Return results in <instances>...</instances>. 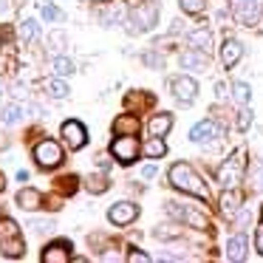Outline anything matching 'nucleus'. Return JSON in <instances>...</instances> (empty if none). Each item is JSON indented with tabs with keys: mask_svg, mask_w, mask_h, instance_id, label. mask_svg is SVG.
Segmentation results:
<instances>
[{
	"mask_svg": "<svg viewBox=\"0 0 263 263\" xmlns=\"http://www.w3.org/2000/svg\"><path fill=\"white\" fill-rule=\"evenodd\" d=\"M232 14L240 26H257L260 23V0H235Z\"/></svg>",
	"mask_w": 263,
	"mask_h": 263,
	"instance_id": "nucleus-7",
	"label": "nucleus"
},
{
	"mask_svg": "<svg viewBox=\"0 0 263 263\" xmlns=\"http://www.w3.org/2000/svg\"><path fill=\"white\" fill-rule=\"evenodd\" d=\"M46 93L51 99H63V97H68V82L63 80V77H54V80H48L46 82Z\"/></svg>",
	"mask_w": 263,
	"mask_h": 263,
	"instance_id": "nucleus-26",
	"label": "nucleus"
},
{
	"mask_svg": "<svg viewBox=\"0 0 263 263\" xmlns=\"http://www.w3.org/2000/svg\"><path fill=\"white\" fill-rule=\"evenodd\" d=\"M249 187L252 193H263V161L255 159L249 164Z\"/></svg>",
	"mask_w": 263,
	"mask_h": 263,
	"instance_id": "nucleus-23",
	"label": "nucleus"
},
{
	"mask_svg": "<svg viewBox=\"0 0 263 263\" xmlns=\"http://www.w3.org/2000/svg\"><path fill=\"white\" fill-rule=\"evenodd\" d=\"M127 17V12H125V6L122 3H116V0H110L108 6L99 12V20H102L105 26H114V23H122V20Z\"/></svg>",
	"mask_w": 263,
	"mask_h": 263,
	"instance_id": "nucleus-18",
	"label": "nucleus"
},
{
	"mask_svg": "<svg viewBox=\"0 0 263 263\" xmlns=\"http://www.w3.org/2000/svg\"><path fill=\"white\" fill-rule=\"evenodd\" d=\"M142 60H144V65H150V68H164V60H161L156 51H147Z\"/></svg>",
	"mask_w": 263,
	"mask_h": 263,
	"instance_id": "nucleus-35",
	"label": "nucleus"
},
{
	"mask_svg": "<svg viewBox=\"0 0 263 263\" xmlns=\"http://www.w3.org/2000/svg\"><path fill=\"white\" fill-rule=\"evenodd\" d=\"M178 6H181L187 14H198V12H204L206 0H178Z\"/></svg>",
	"mask_w": 263,
	"mask_h": 263,
	"instance_id": "nucleus-33",
	"label": "nucleus"
},
{
	"mask_svg": "<svg viewBox=\"0 0 263 263\" xmlns=\"http://www.w3.org/2000/svg\"><path fill=\"white\" fill-rule=\"evenodd\" d=\"M63 139H65V144H68V150H82L88 144L85 125H82V122H77V119L63 122Z\"/></svg>",
	"mask_w": 263,
	"mask_h": 263,
	"instance_id": "nucleus-9",
	"label": "nucleus"
},
{
	"mask_svg": "<svg viewBox=\"0 0 263 263\" xmlns=\"http://www.w3.org/2000/svg\"><path fill=\"white\" fill-rule=\"evenodd\" d=\"M255 249H257V252H260V255H263V223H260V227L255 229Z\"/></svg>",
	"mask_w": 263,
	"mask_h": 263,
	"instance_id": "nucleus-38",
	"label": "nucleus"
},
{
	"mask_svg": "<svg viewBox=\"0 0 263 263\" xmlns=\"http://www.w3.org/2000/svg\"><path fill=\"white\" fill-rule=\"evenodd\" d=\"M240 57H243V46H240L238 40H232V37H227V43L221 46V63H223V68H235Z\"/></svg>",
	"mask_w": 263,
	"mask_h": 263,
	"instance_id": "nucleus-15",
	"label": "nucleus"
},
{
	"mask_svg": "<svg viewBox=\"0 0 263 263\" xmlns=\"http://www.w3.org/2000/svg\"><path fill=\"white\" fill-rule=\"evenodd\" d=\"M170 184L176 190H181V193H190L195 195V198H210V193H206L204 181H201V176L193 170L190 164H184V161H178V164L170 167Z\"/></svg>",
	"mask_w": 263,
	"mask_h": 263,
	"instance_id": "nucleus-1",
	"label": "nucleus"
},
{
	"mask_svg": "<svg viewBox=\"0 0 263 263\" xmlns=\"http://www.w3.org/2000/svg\"><path fill=\"white\" fill-rule=\"evenodd\" d=\"M181 65L190 71H206L210 68V60H206V51H198V48H190V51L181 54Z\"/></svg>",
	"mask_w": 263,
	"mask_h": 263,
	"instance_id": "nucleus-16",
	"label": "nucleus"
},
{
	"mask_svg": "<svg viewBox=\"0 0 263 263\" xmlns=\"http://www.w3.org/2000/svg\"><path fill=\"white\" fill-rule=\"evenodd\" d=\"M51 71H54V77H71L77 71V65H74L71 57H54L51 60Z\"/></svg>",
	"mask_w": 263,
	"mask_h": 263,
	"instance_id": "nucleus-25",
	"label": "nucleus"
},
{
	"mask_svg": "<svg viewBox=\"0 0 263 263\" xmlns=\"http://www.w3.org/2000/svg\"><path fill=\"white\" fill-rule=\"evenodd\" d=\"M232 99L238 105H249L252 99V88L246 85V82H232Z\"/></svg>",
	"mask_w": 263,
	"mask_h": 263,
	"instance_id": "nucleus-30",
	"label": "nucleus"
},
{
	"mask_svg": "<svg viewBox=\"0 0 263 263\" xmlns=\"http://www.w3.org/2000/svg\"><path fill=\"white\" fill-rule=\"evenodd\" d=\"M127 260H130V263H136V260H139V263H147V260H150V257H147V255H144V252H136V249H133V252H130V255H127Z\"/></svg>",
	"mask_w": 263,
	"mask_h": 263,
	"instance_id": "nucleus-39",
	"label": "nucleus"
},
{
	"mask_svg": "<svg viewBox=\"0 0 263 263\" xmlns=\"http://www.w3.org/2000/svg\"><path fill=\"white\" fill-rule=\"evenodd\" d=\"M68 46V34H65V31H51V34H48V48H51V51H63V48Z\"/></svg>",
	"mask_w": 263,
	"mask_h": 263,
	"instance_id": "nucleus-31",
	"label": "nucleus"
},
{
	"mask_svg": "<svg viewBox=\"0 0 263 263\" xmlns=\"http://www.w3.org/2000/svg\"><path fill=\"white\" fill-rule=\"evenodd\" d=\"M108 187H110V181H108V176H105V173H93V176L88 178V190H91L93 195H102Z\"/></svg>",
	"mask_w": 263,
	"mask_h": 263,
	"instance_id": "nucleus-29",
	"label": "nucleus"
},
{
	"mask_svg": "<svg viewBox=\"0 0 263 263\" xmlns=\"http://www.w3.org/2000/svg\"><path fill=\"white\" fill-rule=\"evenodd\" d=\"M6 190V178H3V173H0V193Z\"/></svg>",
	"mask_w": 263,
	"mask_h": 263,
	"instance_id": "nucleus-43",
	"label": "nucleus"
},
{
	"mask_svg": "<svg viewBox=\"0 0 263 263\" xmlns=\"http://www.w3.org/2000/svg\"><path fill=\"white\" fill-rule=\"evenodd\" d=\"M0 119L6 122V125H17V122L23 119V105H17V102H9L6 108H3V114H0Z\"/></svg>",
	"mask_w": 263,
	"mask_h": 263,
	"instance_id": "nucleus-28",
	"label": "nucleus"
},
{
	"mask_svg": "<svg viewBox=\"0 0 263 263\" xmlns=\"http://www.w3.org/2000/svg\"><path fill=\"white\" fill-rule=\"evenodd\" d=\"M9 9V0H0V12H6Z\"/></svg>",
	"mask_w": 263,
	"mask_h": 263,
	"instance_id": "nucleus-44",
	"label": "nucleus"
},
{
	"mask_svg": "<svg viewBox=\"0 0 263 263\" xmlns=\"http://www.w3.org/2000/svg\"><path fill=\"white\" fill-rule=\"evenodd\" d=\"M215 97H218V99L227 97V85H223V82H218V85H215Z\"/></svg>",
	"mask_w": 263,
	"mask_h": 263,
	"instance_id": "nucleus-41",
	"label": "nucleus"
},
{
	"mask_svg": "<svg viewBox=\"0 0 263 263\" xmlns=\"http://www.w3.org/2000/svg\"><path fill=\"white\" fill-rule=\"evenodd\" d=\"M97 3H110V0H97Z\"/></svg>",
	"mask_w": 263,
	"mask_h": 263,
	"instance_id": "nucleus-45",
	"label": "nucleus"
},
{
	"mask_svg": "<svg viewBox=\"0 0 263 263\" xmlns=\"http://www.w3.org/2000/svg\"><path fill=\"white\" fill-rule=\"evenodd\" d=\"M40 12H43V17H46V20H57V17H60V12L51 6V3H43V9H40Z\"/></svg>",
	"mask_w": 263,
	"mask_h": 263,
	"instance_id": "nucleus-37",
	"label": "nucleus"
},
{
	"mask_svg": "<svg viewBox=\"0 0 263 263\" xmlns=\"http://www.w3.org/2000/svg\"><path fill=\"white\" fill-rule=\"evenodd\" d=\"M159 23V6L156 3H142L127 17V34H144Z\"/></svg>",
	"mask_w": 263,
	"mask_h": 263,
	"instance_id": "nucleus-3",
	"label": "nucleus"
},
{
	"mask_svg": "<svg viewBox=\"0 0 263 263\" xmlns=\"http://www.w3.org/2000/svg\"><path fill=\"white\" fill-rule=\"evenodd\" d=\"M0 252L6 257H23L26 255L23 232H20L17 221H12L9 215L0 218Z\"/></svg>",
	"mask_w": 263,
	"mask_h": 263,
	"instance_id": "nucleus-2",
	"label": "nucleus"
},
{
	"mask_svg": "<svg viewBox=\"0 0 263 263\" xmlns=\"http://www.w3.org/2000/svg\"><path fill=\"white\" fill-rule=\"evenodd\" d=\"M40 257L46 263H68L71 260V240H54V243H48Z\"/></svg>",
	"mask_w": 263,
	"mask_h": 263,
	"instance_id": "nucleus-13",
	"label": "nucleus"
},
{
	"mask_svg": "<svg viewBox=\"0 0 263 263\" xmlns=\"http://www.w3.org/2000/svg\"><path fill=\"white\" fill-rule=\"evenodd\" d=\"M17 181H29V170H17Z\"/></svg>",
	"mask_w": 263,
	"mask_h": 263,
	"instance_id": "nucleus-42",
	"label": "nucleus"
},
{
	"mask_svg": "<svg viewBox=\"0 0 263 263\" xmlns=\"http://www.w3.org/2000/svg\"><path fill=\"white\" fill-rule=\"evenodd\" d=\"M17 206L20 210H29V212L40 210L43 206V193H37V190H31V187H23L17 193Z\"/></svg>",
	"mask_w": 263,
	"mask_h": 263,
	"instance_id": "nucleus-17",
	"label": "nucleus"
},
{
	"mask_svg": "<svg viewBox=\"0 0 263 263\" xmlns=\"http://www.w3.org/2000/svg\"><path fill=\"white\" fill-rule=\"evenodd\" d=\"M187 46H193V48H198V51H206V54H210V51H212V34H210V29H195V31H190V34H187Z\"/></svg>",
	"mask_w": 263,
	"mask_h": 263,
	"instance_id": "nucleus-19",
	"label": "nucleus"
},
{
	"mask_svg": "<svg viewBox=\"0 0 263 263\" xmlns=\"http://www.w3.org/2000/svg\"><path fill=\"white\" fill-rule=\"evenodd\" d=\"M170 127H173V116L170 114H156L153 119H150L147 130H150V136H167Z\"/></svg>",
	"mask_w": 263,
	"mask_h": 263,
	"instance_id": "nucleus-21",
	"label": "nucleus"
},
{
	"mask_svg": "<svg viewBox=\"0 0 263 263\" xmlns=\"http://www.w3.org/2000/svg\"><path fill=\"white\" fill-rule=\"evenodd\" d=\"M139 127H142V122H139L136 114H119L114 119V133L116 136H136Z\"/></svg>",
	"mask_w": 263,
	"mask_h": 263,
	"instance_id": "nucleus-14",
	"label": "nucleus"
},
{
	"mask_svg": "<svg viewBox=\"0 0 263 263\" xmlns=\"http://www.w3.org/2000/svg\"><path fill=\"white\" fill-rule=\"evenodd\" d=\"M156 176V164H147V167H142V178H153Z\"/></svg>",
	"mask_w": 263,
	"mask_h": 263,
	"instance_id": "nucleus-40",
	"label": "nucleus"
},
{
	"mask_svg": "<svg viewBox=\"0 0 263 263\" xmlns=\"http://www.w3.org/2000/svg\"><path fill=\"white\" fill-rule=\"evenodd\" d=\"M142 150H144V156H147V159H161V156L167 153V144L161 142V136H153Z\"/></svg>",
	"mask_w": 263,
	"mask_h": 263,
	"instance_id": "nucleus-27",
	"label": "nucleus"
},
{
	"mask_svg": "<svg viewBox=\"0 0 263 263\" xmlns=\"http://www.w3.org/2000/svg\"><path fill=\"white\" fill-rule=\"evenodd\" d=\"M238 210H240V195L235 193L232 187H229L227 193L221 195V212H223V215H227V218H232V215H235V212H238Z\"/></svg>",
	"mask_w": 263,
	"mask_h": 263,
	"instance_id": "nucleus-22",
	"label": "nucleus"
},
{
	"mask_svg": "<svg viewBox=\"0 0 263 263\" xmlns=\"http://www.w3.org/2000/svg\"><path fill=\"white\" fill-rule=\"evenodd\" d=\"M243 156H246V150L238 147V150H235V153L221 164V170H218V184H221V187L229 190V187H235V184L240 181V176H243V164H246Z\"/></svg>",
	"mask_w": 263,
	"mask_h": 263,
	"instance_id": "nucleus-4",
	"label": "nucleus"
},
{
	"mask_svg": "<svg viewBox=\"0 0 263 263\" xmlns=\"http://www.w3.org/2000/svg\"><path fill=\"white\" fill-rule=\"evenodd\" d=\"M136 215H139V206L133 201H119V204H114L108 210V221L114 227H127V223L136 221Z\"/></svg>",
	"mask_w": 263,
	"mask_h": 263,
	"instance_id": "nucleus-11",
	"label": "nucleus"
},
{
	"mask_svg": "<svg viewBox=\"0 0 263 263\" xmlns=\"http://www.w3.org/2000/svg\"><path fill=\"white\" fill-rule=\"evenodd\" d=\"M249 125H252V110L243 105V108L238 110V130H249Z\"/></svg>",
	"mask_w": 263,
	"mask_h": 263,
	"instance_id": "nucleus-34",
	"label": "nucleus"
},
{
	"mask_svg": "<svg viewBox=\"0 0 263 263\" xmlns=\"http://www.w3.org/2000/svg\"><path fill=\"white\" fill-rule=\"evenodd\" d=\"M167 212H170L173 218H178V221H184L187 227H195V229H204L206 227V218L201 215V212L190 210V206L178 204V201H167Z\"/></svg>",
	"mask_w": 263,
	"mask_h": 263,
	"instance_id": "nucleus-10",
	"label": "nucleus"
},
{
	"mask_svg": "<svg viewBox=\"0 0 263 263\" xmlns=\"http://www.w3.org/2000/svg\"><path fill=\"white\" fill-rule=\"evenodd\" d=\"M153 235H156V238H161V240H173V238L181 235V227H156Z\"/></svg>",
	"mask_w": 263,
	"mask_h": 263,
	"instance_id": "nucleus-32",
	"label": "nucleus"
},
{
	"mask_svg": "<svg viewBox=\"0 0 263 263\" xmlns=\"http://www.w3.org/2000/svg\"><path fill=\"white\" fill-rule=\"evenodd\" d=\"M29 227H34L37 232H48V229H54V221H48V218H46V221H43V218H34Z\"/></svg>",
	"mask_w": 263,
	"mask_h": 263,
	"instance_id": "nucleus-36",
	"label": "nucleus"
},
{
	"mask_svg": "<svg viewBox=\"0 0 263 263\" xmlns=\"http://www.w3.org/2000/svg\"><path fill=\"white\" fill-rule=\"evenodd\" d=\"M170 91H173V97H176L181 105H193L195 97H198V82H195L193 77H173Z\"/></svg>",
	"mask_w": 263,
	"mask_h": 263,
	"instance_id": "nucleus-8",
	"label": "nucleus"
},
{
	"mask_svg": "<svg viewBox=\"0 0 263 263\" xmlns=\"http://www.w3.org/2000/svg\"><path fill=\"white\" fill-rule=\"evenodd\" d=\"M246 238L243 235H232V238L227 240V257L229 260H246Z\"/></svg>",
	"mask_w": 263,
	"mask_h": 263,
	"instance_id": "nucleus-20",
	"label": "nucleus"
},
{
	"mask_svg": "<svg viewBox=\"0 0 263 263\" xmlns=\"http://www.w3.org/2000/svg\"><path fill=\"white\" fill-rule=\"evenodd\" d=\"M218 136H221V127L210 119L198 122V125L190 130V142H195V144H210V142H215Z\"/></svg>",
	"mask_w": 263,
	"mask_h": 263,
	"instance_id": "nucleus-12",
	"label": "nucleus"
},
{
	"mask_svg": "<svg viewBox=\"0 0 263 263\" xmlns=\"http://www.w3.org/2000/svg\"><path fill=\"white\" fill-rule=\"evenodd\" d=\"M37 37H40V23H37V20H23V23H20V40H23V46L34 43Z\"/></svg>",
	"mask_w": 263,
	"mask_h": 263,
	"instance_id": "nucleus-24",
	"label": "nucleus"
},
{
	"mask_svg": "<svg viewBox=\"0 0 263 263\" xmlns=\"http://www.w3.org/2000/svg\"><path fill=\"white\" fill-rule=\"evenodd\" d=\"M110 153H114V159L119 161V164H133L136 156H139L136 136H116L114 142H110Z\"/></svg>",
	"mask_w": 263,
	"mask_h": 263,
	"instance_id": "nucleus-6",
	"label": "nucleus"
},
{
	"mask_svg": "<svg viewBox=\"0 0 263 263\" xmlns=\"http://www.w3.org/2000/svg\"><path fill=\"white\" fill-rule=\"evenodd\" d=\"M34 159L43 170H54V167L63 161V147H60L54 139H43L40 144L34 147Z\"/></svg>",
	"mask_w": 263,
	"mask_h": 263,
	"instance_id": "nucleus-5",
	"label": "nucleus"
}]
</instances>
